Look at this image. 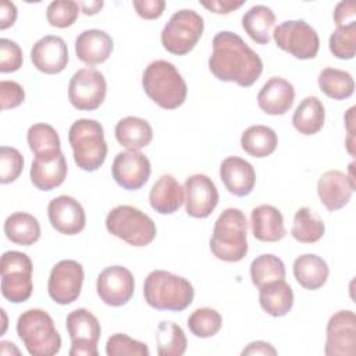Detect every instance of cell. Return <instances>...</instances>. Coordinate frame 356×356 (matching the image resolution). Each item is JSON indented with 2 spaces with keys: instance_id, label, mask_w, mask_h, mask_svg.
Wrapping results in <instances>:
<instances>
[{
  "instance_id": "1",
  "label": "cell",
  "mask_w": 356,
  "mask_h": 356,
  "mask_svg": "<svg viewBox=\"0 0 356 356\" xmlns=\"http://www.w3.org/2000/svg\"><path fill=\"white\" fill-rule=\"evenodd\" d=\"M211 44L209 70L217 79L248 88L260 78L263 61L239 35L231 31H221L216 33Z\"/></svg>"
},
{
  "instance_id": "2",
  "label": "cell",
  "mask_w": 356,
  "mask_h": 356,
  "mask_svg": "<svg viewBox=\"0 0 356 356\" xmlns=\"http://www.w3.org/2000/svg\"><path fill=\"white\" fill-rule=\"evenodd\" d=\"M145 93L161 108L174 110L184 104L188 93L186 82L177 67L165 60L152 61L143 71Z\"/></svg>"
},
{
  "instance_id": "3",
  "label": "cell",
  "mask_w": 356,
  "mask_h": 356,
  "mask_svg": "<svg viewBox=\"0 0 356 356\" xmlns=\"http://www.w3.org/2000/svg\"><path fill=\"white\" fill-rule=\"evenodd\" d=\"M143 296L156 310L182 312L192 303L195 291L186 278L165 270H154L145 280Z\"/></svg>"
},
{
  "instance_id": "4",
  "label": "cell",
  "mask_w": 356,
  "mask_h": 356,
  "mask_svg": "<svg viewBox=\"0 0 356 356\" xmlns=\"http://www.w3.org/2000/svg\"><path fill=\"white\" fill-rule=\"evenodd\" d=\"M248 221L235 207L225 209L214 222L210 238L211 253L222 261H241L248 253Z\"/></svg>"
},
{
  "instance_id": "5",
  "label": "cell",
  "mask_w": 356,
  "mask_h": 356,
  "mask_svg": "<svg viewBox=\"0 0 356 356\" xmlns=\"http://www.w3.org/2000/svg\"><path fill=\"white\" fill-rule=\"evenodd\" d=\"M17 334L32 356H53L61 349L54 321L42 309L25 310L17 320Z\"/></svg>"
},
{
  "instance_id": "6",
  "label": "cell",
  "mask_w": 356,
  "mask_h": 356,
  "mask_svg": "<svg viewBox=\"0 0 356 356\" xmlns=\"http://www.w3.org/2000/svg\"><path fill=\"white\" fill-rule=\"evenodd\" d=\"M74 161L83 171L99 170L107 156V143L100 122L89 118L76 120L68 132Z\"/></svg>"
},
{
  "instance_id": "7",
  "label": "cell",
  "mask_w": 356,
  "mask_h": 356,
  "mask_svg": "<svg viewBox=\"0 0 356 356\" xmlns=\"http://www.w3.org/2000/svg\"><path fill=\"white\" fill-rule=\"evenodd\" d=\"M106 228L115 238L136 248L149 245L157 234L153 220L129 204H121L108 211Z\"/></svg>"
},
{
  "instance_id": "8",
  "label": "cell",
  "mask_w": 356,
  "mask_h": 356,
  "mask_svg": "<svg viewBox=\"0 0 356 356\" xmlns=\"http://www.w3.org/2000/svg\"><path fill=\"white\" fill-rule=\"evenodd\" d=\"M204 19L195 10L184 8L171 15L161 31L163 47L177 56L188 54L203 35Z\"/></svg>"
},
{
  "instance_id": "9",
  "label": "cell",
  "mask_w": 356,
  "mask_h": 356,
  "mask_svg": "<svg viewBox=\"0 0 356 356\" xmlns=\"http://www.w3.org/2000/svg\"><path fill=\"white\" fill-rule=\"evenodd\" d=\"M32 260L26 253L8 250L0 260L1 293L11 303L28 300L33 291Z\"/></svg>"
},
{
  "instance_id": "10",
  "label": "cell",
  "mask_w": 356,
  "mask_h": 356,
  "mask_svg": "<svg viewBox=\"0 0 356 356\" xmlns=\"http://www.w3.org/2000/svg\"><path fill=\"white\" fill-rule=\"evenodd\" d=\"M275 44L298 60L314 58L320 49V38L313 26L303 19L281 22L273 31Z\"/></svg>"
},
{
  "instance_id": "11",
  "label": "cell",
  "mask_w": 356,
  "mask_h": 356,
  "mask_svg": "<svg viewBox=\"0 0 356 356\" xmlns=\"http://www.w3.org/2000/svg\"><path fill=\"white\" fill-rule=\"evenodd\" d=\"M107 93L104 75L92 67L74 72L68 83V100L81 111H93L100 107Z\"/></svg>"
},
{
  "instance_id": "12",
  "label": "cell",
  "mask_w": 356,
  "mask_h": 356,
  "mask_svg": "<svg viewBox=\"0 0 356 356\" xmlns=\"http://www.w3.org/2000/svg\"><path fill=\"white\" fill-rule=\"evenodd\" d=\"M65 325L71 338L70 356H97V342L102 334V327L97 317L88 309L79 307L72 310Z\"/></svg>"
},
{
  "instance_id": "13",
  "label": "cell",
  "mask_w": 356,
  "mask_h": 356,
  "mask_svg": "<svg viewBox=\"0 0 356 356\" xmlns=\"http://www.w3.org/2000/svg\"><path fill=\"white\" fill-rule=\"evenodd\" d=\"M83 284V267L76 260L58 261L50 271L47 292L58 305H70L81 295Z\"/></svg>"
},
{
  "instance_id": "14",
  "label": "cell",
  "mask_w": 356,
  "mask_h": 356,
  "mask_svg": "<svg viewBox=\"0 0 356 356\" xmlns=\"http://www.w3.org/2000/svg\"><path fill=\"white\" fill-rule=\"evenodd\" d=\"M327 356H353L356 353V316L352 310L334 313L325 328Z\"/></svg>"
},
{
  "instance_id": "15",
  "label": "cell",
  "mask_w": 356,
  "mask_h": 356,
  "mask_svg": "<svg viewBox=\"0 0 356 356\" xmlns=\"http://www.w3.org/2000/svg\"><path fill=\"white\" fill-rule=\"evenodd\" d=\"M96 291L103 303L113 307L124 306L135 292L134 275L122 266L106 267L97 277Z\"/></svg>"
},
{
  "instance_id": "16",
  "label": "cell",
  "mask_w": 356,
  "mask_h": 356,
  "mask_svg": "<svg viewBox=\"0 0 356 356\" xmlns=\"http://www.w3.org/2000/svg\"><path fill=\"white\" fill-rule=\"evenodd\" d=\"M152 165L149 159L139 150L120 152L113 161L111 174L114 181L124 189L138 191L150 177Z\"/></svg>"
},
{
  "instance_id": "17",
  "label": "cell",
  "mask_w": 356,
  "mask_h": 356,
  "mask_svg": "<svg viewBox=\"0 0 356 356\" xmlns=\"http://www.w3.org/2000/svg\"><path fill=\"white\" fill-rule=\"evenodd\" d=\"M184 191L185 211L193 218L209 217L218 203L217 186L206 174H193L188 177Z\"/></svg>"
},
{
  "instance_id": "18",
  "label": "cell",
  "mask_w": 356,
  "mask_h": 356,
  "mask_svg": "<svg viewBox=\"0 0 356 356\" xmlns=\"http://www.w3.org/2000/svg\"><path fill=\"white\" fill-rule=\"evenodd\" d=\"M47 216L51 227L64 235L79 234L86 224V216L82 204L67 195H60L50 200Z\"/></svg>"
},
{
  "instance_id": "19",
  "label": "cell",
  "mask_w": 356,
  "mask_h": 356,
  "mask_svg": "<svg viewBox=\"0 0 356 356\" xmlns=\"http://www.w3.org/2000/svg\"><path fill=\"white\" fill-rule=\"evenodd\" d=\"M33 67L43 74H58L68 63V47L63 38L46 35L36 40L31 49Z\"/></svg>"
},
{
  "instance_id": "20",
  "label": "cell",
  "mask_w": 356,
  "mask_h": 356,
  "mask_svg": "<svg viewBox=\"0 0 356 356\" xmlns=\"http://www.w3.org/2000/svg\"><path fill=\"white\" fill-rule=\"evenodd\" d=\"M355 188L356 185H353L346 174L339 170L325 171L317 182L320 202L328 211H337L345 207L352 199Z\"/></svg>"
},
{
  "instance_id": "21",
  "label": "cell",
  "mask_w": 356,
  "mask_h": 356,
  "mask_svg": "<svg viewBox=\"0 0 356 356\" xmlns=\"http://www.w3.org/2000/svg\"><path fill=\"white\" fill-rule=\"evenodd\" d=\"M220 178L225 189L239 197L248 196L256 184L253 165L242 157L229 156L220 165Z\"/></svg>"
},
{
  "instance_id": "22",
  "label": "cell",
  "mask_w": 356,
  "mask_h": 356,
  "mask_svg": "<svg viewBox=\"0 0 356 356\" xmlns=\"http://www.w3.org/2000/svg\"><path fill=\"white\" fill-rule=\"evenodd\" d=\"M295 100V88L281 76L270 78L257 95L260 110L270 115H284L288 113Z\"/></svg>"
},
{
  "instance_id": "23",
  "label": "cell",
  "mask_w": 356,
  "mask_h": 356,
  "mask_svg": "<svg viewBox=\"0 0 356 356\" xmlns=\"http://www.w3.org/2000/svg\"><path fill=\"white\" fill-rule=\"evenodd\" d=\"M113 49L111 36L102 29H86L75 39L76 57L88 65L104 63L111 56Z\"/></svg>"
},
{
  "instance_id": "24",
  "label": "cell",
  "mask_w": 356,
  "mask_h": 356,
  "mask_svg": "<svg viewBox=\"0 0 356 356\" xmlns=\"http://www.w3.org/2000/svg\"><path fill=\"white\" fill-rule=\"evenodd\" d=\"M252 234L261 242H278L286 235L281 211L271 204L256 206L250 213Z\"/></svg>"
},
{
  "instance_id": "25",
  "label": "cell",
  "mask_w": 356,
  "mask_h": 356,
  "mask_svg": "<svg viewBox=\"0 0 356 356\" xmlns=\"http://www.w3.org/2000/svg\"><path fill=\"white\" fill-rule=\"evenodd\" d=\"M184 202V188L171 174H163L153 184L149 193V203L152 209L160 214L175 213Z\"/></svg>"
},
{
  "instance_id": "26",
  "label": "cell",
  "mask_w": 356,
  "mask_h": 356,
  "mask_svg": "<svg viewBox=\"0 0 356 356\" xmlns=\"http://www.w3.org/2000/svg\"><path fill=\"white\" fill-rule=\"evenodd\" d=\"M68 165L65 156L58 153L54 157H35L31 165V181L39 191H51L60 186L67 177Z\"/></svg>"
},
{
  "instance_id": "27",
  "label": "cell",
  "mask_w": 356,
  "mask_h": 356,
  "mask_svg": "<svg viewBox=\"0 0 356 356\" xmlns=\"http://www.w3.org/2000/svg\"><path fill=\"white\" fill-rule=\"evenodd\" d=\"M259 302L267 314L282 317L293 306V291L285 280L271 281L259 288Z\"/></svg>"
},
{
  "instance_id": "28",
  "label": "cell",
  "mask_w": 356,
  "mask_h": 356,
  "mask_svg": "<svg viewBox=\"0 0 356 356\" xmlns=\"http://www.w3.org/2000/svg\"><path fill=\"white\" fill-rule=\"evenodd\" d=\"M292 270L298 284L309 291L321 288L327 282L330 274L325 260L313 253H306L296 257Z\"/></svg>"
},
{
  "instance_id": "29",
  "label": "cell",
  "mask_w": 356,
  "mask_h": 356,
  "mask_svg": "<svg viewBox=\"0 0 356 356\" xmlns=\"http://www.w3.org/2000/svg\"><path fill=\"white\" fill-rule=\"evenodd\" d=\"M114 132L117 142L127 150H140L153 139V129L150 124L146 120L134 115L120 120Z\"/></svg>"
},
{
  "instance_id": "30",
  "label": "cell",
  "mask_w": 356,
  "mask_h": 356,
  "mask_svg": "<svg viewBox=\"0 0 356 356\" xmlns=\"http://www.w3.org/2000/svg\"><path fill=\"white\" fill-rule=\"evenodd\" d=\"M274 26L275 14L270 7L263 4L250 7L242 17V28L259 44H267L271 40Z\"/></svg>"
},
{
  "instance_id": "31",
  "label": "cell",
  "mask_w": 356,
  "mask_h": 356,
  "mask_svg": "<svg viewBox=\"0 0 356 356\" xmlns=\"http://www.w3.org/2000/svg\"><path fill=\"white\" fill-rule=\"evenodd\" d=\"M4 234L15 245L31 246L40 238V224L32 214L17 211L6 218Z\"/></svg>"
},
{
  "instance_id": "32",
  "label": "cell",
  "mask_w": 356,
  "mask_h": 356,
  "mask_svg": "<svg viewBox=\"0 0 356 356\" xmlns=\"http://www.w3.org/2000/svg\"><path fill=\"white\" fill-rule=\"evenodd\" d=\"M325 120V110L316 96L305 97L292 115L293 128L302 135H314L321 131Z\"/></svg>"
},
{
  "instance_id": "33",
  "label": "cell",
  "mask_w": 356,
  "mask_h": 356,
  "mask_svg": "<svg viewBox=\"0 0 356 356\" xmlns=\"http://www.w3.org/2000/svg\"><path fill=\"white\" fill-rule=\"evenodd\" d=\"M278 145L277 134L267 125H252L243 131L241 136L242 149L253 157L263 159L274 153Z\"/></svg>"
},
{
  "instance_id": "34",
  "label": "cell",
  "mask_w": 356,
  "mask_h": 356,
  "mask_svg": "<svg viewBox=\"0 0 356 356\" xmlns=\"http://www.w3.org/2000/svg\"><path fill=\"white\" fill-rule=\"evenodd\" d=\"M26 140L31 152L36 157L47 159L61 153V142L57 131L44 122H38L29 127Z\"/></svg>"
},
{
  "instance_id": "35",
  "label": "cell",
  "mask_w": 356,
  "mask_h": 356,
  "mask_svg": "<svg viewBox=\"0 0 356 356\" xmlns=\"http://www.w3.org/2000/svg\"><path fill=\"white\" fill-rule=\"evenodd\" d=\"M318 86L325 96L334 100H345L355 92V81L352 75L348 71L332 67L320 71Z\"/></svg>"
},
{
  "instance_id": "36",
  "label": "cell",
  "mask_w": 356,
  "mask_h": 356,
  "mask_svg": "<svg viewBox=\"0 0 356 356\" xmlns=\"http://www.w3.org/2000/svg\"><path fill=\"white\" fill-rule=\"evenodd\" d=\"M325 225L323 220L316 216L312 209L300 207L295 213L293 224L291 228L292 236L300 243H314L323 238Z\"/></svg>"
},
{
  "instance_id": "37",
  "label": "cell",
  "mask_w": 356,
  "mask_h": 356,
  "mask_svg": "<svg viewBox=\"0 0 356 356\" xmlns=\"http://www.w3.org/2000/svg\"><path fill=\"white\" fill-rule=\"evenodd\" d=\"M157 353L160 356H182L186 350V337L184 330L172 321H161L156 331Z\"/></svg>"
},
{
  "instance_id": "38",
  "label": "cell",
  "mask_w": 356,
  "mask_h": 356,
  "mask_svg": "<svg viewBox=\"0 0 356 356\" xmlns=\"http://www.w3.org/2000/svg\"><path fill=\"white\" fill-rule=\"evenodd\" d=\"M285 274L284 261L274 254H260L250 263V278L257 288L271 281L285 280Z\"/></svg>"
},
{
  "instance_id": "39",
  "label": "cell",
  "mask_w": 356,
  "mask_h": 356,
  "mask_svg": "<svg viewBox=\"0 0 356 356\" xmlns=\"http://www.w3.org/2000/svg\"><path fill=\"white\" fill-rule=\"evenodd\" d=\"M222 325L220 313L211 307H200L192 312L188 318L189 331L197 338L214 337Z\"/></svg>"
},
{
  "instance_id": "40",
  "label": "cell",
  "mask_w": 356,
  "mask_h": 356,
  "mask_svg": "<svg viewBox=\"0 0 356 356\" xmlns=\"http://www.w3.org/2000/svg\"><path fill=\"white\" fill-rule=\"evenodd\" d=\"M356 22L345 26H337L330 36V51L341 60H352L355 57Z\"/></svg>"
},
{
  "instance_id": "41",
  "label": "cell",
  "mask_w": 356,
  "mask_h": 356,
  "mask_svg": "<svg viewBox=\"0 0 356 356\" xmlns=\"http://www.w3.org/2000/svg\"><path fill=\"white\" fill-rule=\"evenodd\" d=\"M81 8L76 1L72 0H54L47 6L46 18L51 26L68 28L71 26L79 14Z\"/></svg>"
},
{
  "instance_id": "42",
  "label": "cell",
  "mask_w": 356,
  "mask_h": 356,
  "mask_svg": "<svg viewBox=\"0 0 356 356\" xmlns=\"http://www.w3.org/2000/svg\"><path fill=\"white\" fill-rule=\"evenodd\" d=\"M106 353L108 356H149V348L146 343L136 341L127 334H113L106 343Z\"/></svg>"
},
{
  "instance_id": "43",
  "label": "cell",
  "mask_w": 356,
  "mask_h": 356,
  "mask_svg": "<svg viewBox=\"0 0 356 356\" xmlns=\"http://www.w3.org/2000/svg\"><path fill=\"white\" fill-rule=\"evenodd\" d=\"M24 157L18 149L10 146L0 147V182H14L22 172Z\"/></svg>"
},
{
  "instance_id": "44",
  "label": "cell",
  "mask_w": 356,
  "mask_h": 356,
  "mask_svg": "<svg viewBox=\"0 0 356 356\" xmlns=\"http://www.w3.org/2000/svg\"><path fill=\"white\" fill-rule=\"evenodd\" d=\"M22 50L11 39H0V71L3 74L18 71L22 65Z\"/></svg>"
},
{
  "instance_id": "45",
  "label": "cell",
  "mask_w": 356,
  "mask_h": 356,
  "mask_svg": "<svg viewBox=\"0 0 356 356\" xmlns=\"http://www.w3.org/2000/svg\"><path fill=\"white\" fill-rule=\"evenodd\" d=\"M25 100L24 88L15 81H1L0 82V102L1 110L15 108Z\"/></svg>"
},
{
  "instance_id": "46",
  "label": "cell",
  "mask_w": 356,
  "mask_h": 356,
  "mask_svg": "<svg viewBox=\"0 0 356 356\" xmlns=\"http://www.w3.org/2000/svg\"><path fill=\"white\" fill-rule=\"evenodd\" d=\"M132 6L136 10L139 17L145 19H156L161 17L165 8V1L164 0H140V1H134Z\"/></svg>"
},
{
  "instance_id": "47",
  "label": "cell",
  "mask_w": 356,
  "mask_h": 356,
  "mask_svg": "<svg viewBox=\"0 0 356 356\" xmlns=\"http://www.w3.org/2000/svg\"><path fill=\"white\" fill-rule=\"evenodd\" d=\"M334 22L337 26H345L356 22V3L353 0L339 1L334 10Z\"/></svg>"
},
{
  "instance_id": "48",
  "label": "cell",
  "mask_w": 356,
  "mask_h": 356,
  "mask_svg": "<svg viewBox=\"0 0 356 356\" xmlns=\"http://www.w3.org/2000/svg\"><path fill=\"white\" fill-rule=\"evenodd\" d=\"M200 4L207 8L210 13L214 14H229L235 11L241 6L245 4L243 0H210V1H200Z\"/></svg>"
},
{
  "instance_id": "49",
  "label": "cell",
  "mask_w": 356,
  "mask_h": 356,
  "mask_svg": "<svg viewBox=\"0 0 356 356\" xmlns=\"http://www.w3.org/2000/svg\"><path fill=\"white\" fill-rule=\"evenodd\" d=\"M17 19V7L13 1L3 0L0 4V29L4 31L14 25Z\"/></svg>"
},
{
  "instance_id": "50",
  "label": "cell",
  "mask_w": 356,
  "mask_h": 356,
  "mask_svg": "<svg viewBox=\"0 0 356 356\" xmlns=\"http://www.w3.org/2000/svg\"><path fill=\"white\" fill-rule=\"evenodd\" d=\"M241 355H277V349L266 341H253L241 352Z\"/></svg>"
},
{
  "instance_id": "51",
  "label": "cell",
  "mask_w": 356,
  "mask_h": 356,
  "mask_svg": "<svg viewBox=\"0 0 356 356\" xmlns=\"http://www.w3.org/2000/svg\"><path fill=\"white\" fill-rule=\"evenodd\" d=\"M345 124L348 128V139L345 142L346 149L349 154L353 157L355 156V136H353V121H355V107H350L346 114H345Z\"/></svg>"
},
{
  "instance_id": "52",
  "label": "cell",
  "mask_w": 356,
  "mask_h": 356,
  "mask_svg": "<svg viewBox=\"0 0 356 356\" xmlns=\"http://www.w3.org/2000/svg\"><path fill=\"white\" fill-rule=\"evenodd\" d=\"M78 6L85 15H95L103 8L104 3L102 0H90V1H78Z\"/></svg>"
}]
</instances>
